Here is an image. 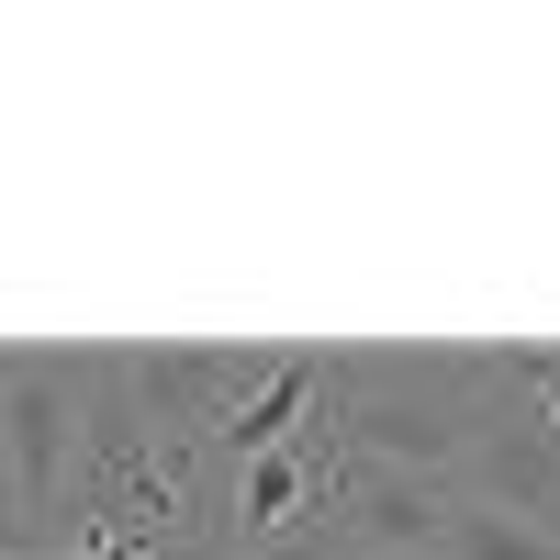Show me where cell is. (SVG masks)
<instances>
[{
	"label": "cell",
	"instance_id": "6da1fadb",
	"mask_svg": "<svg viewBox=\"0 0 560 560\" xmlns=\"http://www.w3.org/2000/svg\"><path fill=\"white\" fill-rule=\"evenodd\" d=\"M68 459H79V370L45 359V348H12V382H0V493L23 504L34 549L57 538Z\"/></svg>",
	"mask_w": 560,
	"mask_h": 560
},
{
	"label": "cell",
	"instance_id": "7a4b0ae2",
	"mask_svg": "<svg viewBox=\"0 0 560 560\" xmlns=\"http://www.w3.org/2000/svg\"><path fill=\"white\" fill-rule=\"evenodd\" d=\"M493 359H504V348H493ZM448 493H459V504H493V516H527V527L560 538V427L538 415V393H516V382L482 393Z\"/></svg>",
	"mask_w": 560,
	"mask_h": 560
},
{
	"label": "cell",
	"instance_id": "3957f363",
	"mask_svg": "<svg viewBox=\"0 0 560 560\" xmlns=\"http://www.w3.org/2000/svg\"><path fill=\"white\" fill-rule=\"evenodd\" d=\"M459 516V493L438 471H393V459H348L337 471V504H325V527H337L348 560H415V549H438Z\"/></svg>",
	"mask_w": 560,
	"mask_h": 560
},
{
	"label": "cell",
	"instance_id": "277c9868",
	"mask_svg": "<svg viewBox=\"0 0 560 560\" xmlns=\"http://www.w3.org/2000/svg\"><path fill=\"white\" fill-rule=\"evenodd\" d=\"M303 415H314V348H269V370H258V382L236 393V415H224V427H213V459H224V471H236V459L280 448V438L303 427Z\"/></svg>",
	"mask_w": 560,
	"mask_h": 560
},
{
	"label": "cell",
	"instance_id": "5b68a950",
	"mask_svg": "<svg viewBox=\"0 0 560 560\" xmlns=\"http://www.w3.org/2000/svg\"><path fill=\"white\" fill-rule=\"evenodd\" d=\"M438 560H560V538L527 527V516H493V504H459L448 538H438Z\"/></svg>",
	"mask_w": 560,
	"mask_h": 560
},
{
	"label": "cell",
	"instance_id": "8992f818",
	"mask_svg": "<svg viewBox=\"0 0 560 560\" xmlns=\"http://www.w3.org/2000/svg\"><path fill=\"white\" fill-rule=\"evenodd\" d=\"M224 560H348L337 527H292V538H258V549H224Z\"/></svg>",
	"mask_w": 560,
	"mask_h": 560
},
{
	"label": "cell",
	"instance_id": "52a82bcc",
	"mask_svg": "<svg viewBox=\"0 0 560 560\" xmlns=\"http://www.w3.org/2000/svg\"><path fill=\"white\" fill-rule=\"evenodd\" d=\"M23 549H34V527H23V504L0 493V560H23Z\"/></svg>",
	"mask_w": 560,
	"mask_h": 560
},
{
	"label": "cell",
	"instance_id": "ba28073f",
	"mask_svg": "<svg viewBox=\"0 0 560 560\" xmlns=\"http://www.w3.org/2000/svg\"><path fill=\"white\" fill-rule=\"evenodd\" d=\"M415 560H438V549H415Z\"/></svg>",
	"mask_w": 560,
	"mask_h": 560
}]
</instances>
